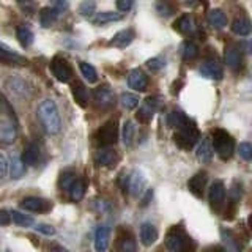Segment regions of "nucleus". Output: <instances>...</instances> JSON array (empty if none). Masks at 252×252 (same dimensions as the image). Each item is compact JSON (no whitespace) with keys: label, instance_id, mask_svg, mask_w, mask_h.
Wrapping results in <instances>:
<instances>
[{"label":"nucleus","instance_id":"nucleus-1","mask_svg":"<svg viewBox=\"0 0 252 252\" xmlns=\"http://www.w3.org/2000/svg\"><path fill=\"white\" fill-rule=\"evenodd\" d=\"M38 118L47 134H59L62 131V118L59 114L57 104L52 99H43L38 106Z\"/></svg>","mask_w":252,"mask_h":252},{"label":"nucleus","instance_id":"nucleus-2","mask_svg":"<svg viewBox=\"0 0 252 252\" xmlns=\"http://www.w3.org/2000/svg\"><path fill=\"white\" fill-rule=\"evenodd\" d=\"M175 136H173L175 144L185 150L192 148L197 144V140L200 139V132L197 129L195 123L189 120V118H185L178 126H175Z\"/></svg>","mask_w":252,"mask_h":252},{"label":"nucleus","instance_id":"nucleus-3","mask_svg":"<svg viewBox=\"0 0 252 252\" xmlns=\"http://www.w3.org/2000/svg\"><path fill=\"white\" fill-rule=\"evenodd\" d=\"M213 150L218 153L219 158L222 159H230L235 152V140L232 136L224 129H215L213 131Z\"/></svg>","mask_w":252,"mask_h":252},{"label":"nucleus","instance_id":"nucleus-4","mask_svg":"<svg viewBox=\"0 0 252 252\" xmlns=\"http://www.w3.org/2000/svg\"><path fill=\"white\" fill-rule=\"evenodd\" d=\"M117 136H118L117 123H115V120H109V122H106L98 129V132H96V142L101 147L114 145L115 142H117Z\"/></svg>","mask_w":252,"mask_h":252},{"label":"nucleus","instance_id":"nucleus-5","mask_svg":"<svg viewBox=\"0 0 252 252\" xmlns=\"http://www.w3.org/2000/svg\"><path fill=\"white\" fill-rule=\"evenodd\" d=\"M51 71L54 77L60 82H69L73 77V69H71L69 63L62 57H54L51 62Z\"/></svg>","mask_w":252,"mask_h":252},{"label":"nucleus","instance_id":"nucleus-6","mask_svg":"<svg viewBox=\"0 0 252 252\" xmlns=\"http://www.w3.org/2000/svg\"><path fill=\"white\" fill-rule=\"evenodd\" d=\"M21 208L32 213H46L52 208V203L41 197H26L21 200Z\"/></svg>","mask_w":252,"mask_h":252},{"label":"nucleus","instance_id":"nucleus-7","mask_svg":"<svg viewBox=\"0 0 252 252\" xmlns=\"http://www.w3.org/2000/svg\"><path fill=\"white\" fill-rule=\"evenodd\" d=\"M208 199H210L211 207L215 210H219L220 207H222L224 200H225V186H224L222 181H215V183L210 186Z\"/></svg>","mask_w":252,"mask_h":252},{"label":"nucleus","instance_id":"nucleus-8","mask_svg":"<svg viewBox=\"0 0 252 252\" xmlns=\"http://www.w3.org/2000/svg\"><path fill=\"white\" fill-rule=\"evenodd\" d=\"M93 99H94V102H96V106H99L102 109H107L110 106H114L115 93L106 85L98 87V89H94V92H93Z\"/></svg>","mask_w":252,"mask_h":252},{"label":"nucleus","instance_id":"nucleus-9","mask_svg":"<svg viewBox=\"0 0 252 252\" xmlns=\"http://www.w3.org/2000/svg\"><path fill=\"white\" fill-rule=\"evenodd\" d=\"M5 89L16 98H26L29 94V85L21 77H10L5 82Z\"/></svg>","mask_w":252,"mask_h":252},{"label":"nucleus","instance_id":"nucleus-10","mask_svg":"<svg viewBox=\"0 0 252 252\" xmlns=\"http://www.w3.org/2000/svg\"><path fill=\"white\" fill-rule=\"evenodd\" d=\"M94 159H96V162L102 165V167H114L118 161V155L114 148H110V145H107V147H101L98 150Z\"/></svg>","mask_w":252,"mask_h":252},{"label":"nucleus","instance_id":"nucleus-11","mask_svg":"<svg viewBox=\"0 0 252 252\" xmlns=\"http://www.w3.org/2000/svg\"><path fill=\"white\" fill-rule=\"evenodd\" d=\"M200 74L208 77V79H222L224 76V69H222V65L218 62V60H207L202 63L200 66Z\"/></svg>","mask_w":252,"mask_h":252},{"label":"nucleus","instance_id":"nucleus-12","mask_svg":"<svg viewBox=\"0 0 252 252\" xmlns=\"http://www.w3.org/2000/svg\"><path fill=\"white\" fill-rule=\"evenodd\" d=\"M128 84H129L131 89H134L136 92H144V90H147V87H148V77H147V74L144 73V71L136 68V69L129 71Z\"/></svg>","mask_w":252,"mask_h":252},{"label":"nucleus","instance_id":"nucleus-13","mask_svg":"<svg viewBox=\"0 0 252 252\" xmlns=\"http://www.w3.org/2000/svg\"><path fill=\"white\" fill-rule=\"evenodd\" d=\"M126 181H128V189H129L131 195H134V197L142 195V192H144V188H145L144 173L139 172V170H134Z\"/></svg>","mask_w":252,"mask_h":252},{"label":"nucleus","instance_id":"nucleus-14","mask_svg":"<svg viewBox=\"0 0 252 252\" xmlns=\"http://www.w3.org/2000/svg\"><path fill=\"white\" fill-rule=\"evenodd\" d=\"M165 246L172 252H178L185 248V235L180 228H172L167 233V238H165Z\"/></svg>","mask_w":252,"mask_h":252},{"label":"nucleus","instance_id":"nucleus-15","mask_svg":"<svg viewBox=\"0 0 252 252\" xmlns=\"http://www.w3.org/2000/svg\"><path fill=\"white\" fill-rule=\"evenodd\" d=\"M134 38H136L134 30L132 29H125V30L118 32V33H115L112 36V39H110L109 44L114 46V47H120V49H123V47L129 46L134 41Z\"/></svg>","mask_w":252,"mask_h":252},{"label":"nucleus","instance_id":"nucleus-16","mask_svg":"<svg viewBox=\"0 0 252 252\" xmlns=\"http://www.w3.org/2000/svg\"><path fill=\"white\" fill-rule=\"evenodd\" d=\"M205 186H207V172H199L188 181V188L195 197H203Z\"/></svg>","mask_w":252,"mask_h":252},{"label":"nucleus","instance_id":"nucleus-17","mask_svg":"<svg viewBox=\"0 0 252 252\" xmlns=\"http://www.w3.org/2000/svg\"><path fill=\"white\" fill-rule=\"evenodd\" d=\"M225 63L228 68H232L233 71L241 68V51L238 46L228 44L225 47Z\"/></svg>","mask_w":252,"mask_h":252},{"label":"nucleus","instance_id":"nucleus-18","mask_svg":"<svg viewBox=\"0 0 252 252\" xmlns=\"http://www.w3.org/2000/svg\"><path fill=\"white\" fill-rule=\"evenodd\" d=\"M8 173H10V177L14 180H19L24 177V173H26V164L22 162L19 155L13 153L10 156V161H8Z\"/></svg>","mask_w":252,"mask_h":252},{"label":"nucleus","instance_id":"nucleus-19","mask_svg":"<svg viewBox=\"0 0 252 252\" xmlns=\"http://www.w3.org/2000/svg\"><path fill=\"white\" fill-rule=\"evenodd\" d=\"M156 107H158V102L155 98H147L144 102H142V106L139 109V112H137V120L140 122H150L153 118L155 112H156Z\"/></svg>","mask_w":252,"mask_h":252},{"label":"nucleus","instance_id":"nucleus-20","mask_svg":"<svg viewBox=\"0 0 252 252\" xmlns=\"http://www.w3.org/2000/svg\"><path fill=\"white\" fill-rule=\"evenodd\" d=\"M16 136H18V131H16V126L13 125V122L10 120H3L0 122V142L2 144L10 145L16 140Z\"/></svg>","mask_w":252,"mask_h":252},{"label":"nucleus","instance_id":"nucleus-21","mask_svg":"<svg viewBox=\"0 0 252 252\" xmlns=\"http://www.w3.org/2000/svg\"><path fill=\"white\" fill-rule=\"evenodd\" d=\"M156 240H158L156 227L150 222L142 224V227H140V243L144 244V246H152V244L156 243Z\"/></svg>","mask_w":252,"mask_h":252},{"label":"nucleus","instance_id":"nucleus-22","mask_svg":"<svg viewBox=\"0 0 252 252\" xmlns=\"http://www.w3.org/2000/svg\"><path fill=\"white\" fill-rule=\"evenodd\" d=\"M22 162L26 165H35L39 159V148L36 144L33 142H30L26 147H24V152H22V156H21Z\"/></svg>","mask_w":252,"mask_h":252},{"label":"nucleus","instance_id":"nucleus-23","mask_svg":"<svg viewBox=\"0 0 252 252\" xmlns=\"http://www.w3.org/2000/svg\"><path fill=\"white\" fill-rule=\"evenodd\" d=\"M109 248V228L106 225H99L94 232V249L98 252H104Z\"/></svg>","mask_w":252,"mask_h":252},{"label":"nucleus","instance_id":"nucleus-24","mask_svg":"<svg viewBox=\"0 0 252 252\" xmlns=\"http://www.w3.org/2000/svg\"><path fill=\"white\" fill-rule=\"evenodd\" d=\"M59 11L55 10L54 6H44L41 8V11H39V22H41L43 27H52L55 22L59 19Z\"/></svg>","mask_w":252,"mask_h":252},{"label":"nucleus","instance_id":"nucleus-25","mask_svg":"<svg viewBox=\"0 0 252 252\" xmlns=\"http://www.w3.org/2000/svg\"><path fill=\"white\" fill-rule=\"evenodd\" d=\"M208 19V24L216 30H220L227 26V16L222 10H219V8H215V10H211L207 16Z\"/></svg>","mask_w":252,"mask_h":252},{"label":"nucleus","instance_id":"nucleus-26","mask_svg":"<svg viewBox=\"0 0 252 252\" xmlns=\"http://www.w3.org/2000/svg\"><path fill=\"white\" fill-rule=\"evenodd\" d=\"M213 153H215V150H213L210 137H203L200 140L199 147H197V158H199L202 162H210L213 158Z\"/></svg>","mask_w":252,"mask_h":252},{"label":"nucleus","instance_id":"nucleus-27","mask_svg":"<svg viewBox=\"0 0 252 252\" xmlns=\"http://www.w3.org/2000/svg\"><path fill=\"white\" fill-rule=\"evenodd\" d=\"M122 19H123V14H120V13L102 11V13H98L96 16H94L93 24H94V26H106V24L117 22V21H122Z\"/></svg>","mask_w":252,"mask_h":252},{"label":"nucleus","instance_id":"nucleus-28","mask_svg":"<svg viewBox=\"0 0 252 252\" xmlns=\"http://www.w3.org/2000/svg\"><path fill=\"white\" fill-rule=\"evenodd\" d=\"M73 96L79 106L87 107V102H89V92H87L85 85L82 82L77 81L73 84Z\"/></svg>","mask_w":252,"mask_h":252},{"label":"nucleus","instance_id":"nucleus-29","mask_svg":"<svg viewBox=\"0 0 252 252\" xmlns=\"http://www.w3.org/2000/svg\"><path fill=\"white\" fill-rule=\"evenodd\" d=\"M66 191L69 192L71 200L79 202L84 197V194H85V185H84V181L79 180V178H74L73 183L69 185V188L66 189Z\"/></svg>","mask_w":252,"mask_h":252},{"label":"nucleus","instance_id":"nucleus-30","mask_svg":"<svg viewBox=\"0 0 252 252\" xmlns=\"http://www.w3.org/2000/svg\"><path fill=\"white\" fill-rule=\"evenodd\" d=\"M232 32L238 36H248L251 33V22L248 18H236L232 22Z\"/></svg>","mask_w":252,"mask_h":252},{"label":"nucleus","instance_id":"nucleus-31","mask_svg":"<svg viewBox=\"0 0 252 252\" xmlns=\"http://www.w3.org/2000/svg\"><path fill=\"white\" fill-rule=\"evenodd\" d=\"M16 38H18V41L21 43L22 47H29V46H32V43H33L35 35L29 27L21 26V27H18V30H16Z\"/></svg>","mask_w":252,"mask_h":252},{"label":"nucleus","instance_id":"nucleus-32","mask_svg":"<svg viewBox=\"0 0 252 252\" xmlns=\"http://www.w3.org/2000/svg\"><path fill=\"white\" fill-rule=\"evenodd\" d=\"M156 11L162 18H169V16L175 14L177 11V5L172 2V0H158L156 3Z\"/></svg>","mask_w":252,"mask_h":252},{"label":"nucleus","instance_id":"nucleus-33","mask_svg":"<svg viewBox=\"0 0 252 252\" xmlns=\"http://www.w3.org/2000/svg\"><path fill=\"white\" fill-rule=\"evenodd\" d=\"M10 216H11L13 222L19 227H32L35 224L33 218H30L29 215H24V213H21V211L13 210V211H10Z\"/></svg>","mask_w":252,"mask_h":252},{"label":"nucleus","instance_id":"nucleus-34","mask_svg":"<svg viewBox=\"0 0 252 252\" xmlns=\"http://www.w3.org/2000/svg\"><path fill=\"white\" fill-rule=\"evenodd\" d=\"M173 27H175V30H178L180 33H189V32H192L194 29V21L189 14H185L173 24Z\"/></svg>","mask_w":252,"mask_h":252},{"label":"nucleus","instance_id":"nucleus-35","mask_svg":"<svg viewBox=\"0 0 252 252\" xmlns=\"http://www.w3.org/2000/svg\"><path fill=\"white\" fill-rule=\"evenodd\" d=\"M79 69H81L82 76H84L89 82L93 84V82H96V81H98V73H96V69H94L93 65H90V63L81 62V63H79Z\"/></svg>","mask_w":252,"mask_h":252},{"label":"nucleus","instance_id":"nucleus-36","mask_svg":"<svg viewBox=\"0 0 252 252\" xmlns=\"http://www.w3.org/2000/svg\"><path fill=\"white\" fill-rule=\"evenodd\" d=\"M139 101L140 99H139L137 94H134V93H123L122 98H120V104L126 110H132V109H136L139 106Z\"/></svg>","mask_w":252,"mask_h":252},{"label":"nucleus","instance_id":"nucleus-37","mask_svg":"<svg viewBox=\"0 0 252 252\" xmlns=\"http://www.w3.org/2000/svg\"><path fill=\"white\" fill-rule=\"evenodd\" d=\"M134 134H136V126H134V123L131 120L125 122V125H123V142H125L126 147L132 145Z\"/></svg>","mask_w":252,"mask_h":252},{"label":"nucleus","instance_id":"nucleus-38","mask_svg":"<svg viewBox=\"0 0 252 252\" xmlns=\"http://www.w3.org/2000/svg\"><path fill=\"white\" fill-rule=\"evenodd\" d=\"M96 11V2L94 0H84V2L79 5V13L84 18H92Z\"/></svg>","mask_w":252,"mask_h":252},{"label":"nucleus","instance_id":"nucleus-39","mask_svg":"<svg viewBox=\"0 0 252 252\" xmlns=\"http://www.w3.org/2000/svg\"><path fill=\"white\" fill-rule=\"evenodd\" d=\"M181 54H183V57L186 60H192L199 55V47H197V44L192 41H186L183 44V47H181Z\"/></svg>","mask_w":252,"mask_h":252},{"label":"nucleus","instance_id":"nucleus-40","mask_svg":"<svg viewBox=\"0 0 252 252\" xmlns=\"http://www.w3.org/2000/svg\"><path fill=\"white\" fill-rule=\"evenodd\" d=\"M0 60L5 62V63H19L22 62V59L19 57L18 54H14L13 51L6 49V47L0 46Z\"/></svg>","mask_w":252,"mask_h":252},{"label":"nucleus","instance_id":"nucleus-41","mask_svg":"<svg viewBox=\"0 0 252 252\" xmlns=\"http://www.w3.org/2000/svg\"><path fill=\"white\" fill-rule=\"evenodd\" d=\"M238 153L244 161H251L252 159V145L249 142H243V144H240V147H238Z\"/></svg>","mask_w":252,"mask_h":252},{"label":"nucleus","instance_id":"nucleus-42","mask_svg":"<svg viewBox=\"0 0 252 252\" xmlns=\"http://www.w3.org/2000/svg\"><path fill=\"white\" fill-rule=\"evenodd\" d=\"M185 114L181 112V110H172V114L169 115V126L170 128H175V126H178L181 122L185 120Z\"/></svg>","mask_w":252,"mask_h":252},{"label":"nucleus","instance_id":"nucleus-43","mask_svg":"<svg viewBox=\"0 0 252 252\" xmlns=\"http://www.w3.org/2000/svg\"><path fill=\"white\" fill-rule=\"evenodd\" d=\"M118 248H120V251H123V252H134L136 251V243H134L132 238H123Z\"/></svg>","mask_w":252,"mask_h":252},{"label":"nucleus","instance_id":"nucleus-44","mask_svg":"<svg viewBox=\"0 0 252 252\" xmlns=\"http://www.w3.org/2000/svg\"><path fill=\"white\" fill-rule=\"evenodd\" d=\"M35 232L43 233L46 236H52V235H55V228L52 225H49V224H36L35 225Z\"/></svg>","mask_w":252,"mask_h":252},{"label":"nucleus","instance_id":"nucleus-45","mask_svg":"<svg viewBox=\"0 0 252 252\" xmlns=\"http://www.w3.org/2000/svg\"><path fill=\"white\" fill-rule=\"evenodd\" d=\"M18 3L26 13H29V14L35 13V8H36L35 0H18Z\"/></svg>","mask_w":252,"mask_h":252},{"label":"nucleus","instance_id":"nucleus-46","mask_svg":"<svg viewBox=\"0 0 252 252\" xmlns=\"http://www.w3.org/2000/svg\"><path fill=\"white\" fill-rule=\"evenodd\" d=\"M76 178V175L73 172H65L62 175V178H60V185H62V188L63 189H68L69 188V185L73 183V180Z\"/></svg>","mask_w":252,"mask_h":252},{"label":"nucleus","instance_id":"nucleus-47","mask_svg":"<svg viewBox=\"0 0 252 252\" xmlns=\"http://www.w3.org/2000/svg\"><path fill=\"white\" fill-rule=\"evenodd\" d=\"M8 175V158L0 152V180Z\"/></svg>","mask_w":252,"mask_h":252},{"label":"nucleus","instance_id":"nucleus-48","mask_svg":"<svg viewBox=\"0 0 252 252\" xmlns=\"http://www.w3.org/2000/svg\"><path fill=\"white\" fill-rule=\"evenodd\" d=\"M147 66L152 69V71H159L161 68H164V60L159 57H155V59H150L147 62Z\"/></svg>","mask_w":252,"mask_h":252},{"label":"nucleus","instance_id":"nucleus-49","mask_svg":"<svg viewBox=\"0 0 252 252\" xmlns=\"http://www.w3.org/2000/svg\"><path fill=\"white\" fill-rule=\"evenodd\" d=\"M134 5V0H117V8L118 11L122 13H128Z\"/></svg>","mask_w":252,"mask_h":252},{"label":"nucleus","instance_id":"nucleus-50","mask_svg":"<svg viewBox=\"0 0 252 252\" xmlns=\"http://www.w3.org/2000/svg\"><path fill=\"white\" fill-rule=\"evenodd\" d=\"M52 6L57 10L59 13H63V11H66L68 10V2L66 0H52Z\"/></svg>","mask_w":252,"mask_h":252},{"label":"nucleus","instance_id":"nucleus-51","mask_svg":"<svg viewBox=\"0 0 252 252\" xmlns=\"http://www.w3.org/2000/svg\"><path fill=\"white\" fill-rule=\"evenodd\" d=\"M10 222H11L10 211H6V210H0V225H8Z\"/></svg>","mask_w":252,"mask_h":252},{"label":"nucleus","instance_id":"nucleus-52","mask_svg":"<svg viewBox=\"0 0 252 252\" xmlns=\"http://www.w3.org/2000/svg\"><path fill=\"white\" fill-rule=\"evenodd\" d=\"M230 197H232V200H233V202H238V200H240V197H241V186L238 188V183H235V185L232 186Z\"/></svg>","mask_w":252,"mask_h":252}]
</instances>
